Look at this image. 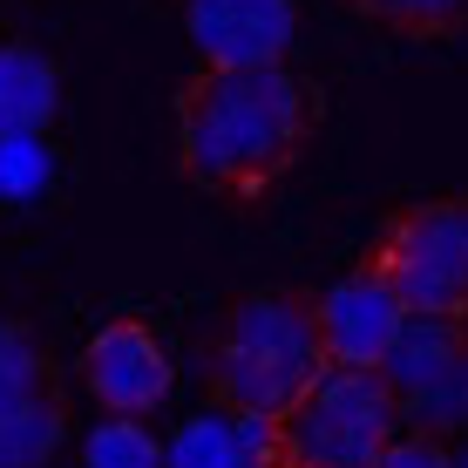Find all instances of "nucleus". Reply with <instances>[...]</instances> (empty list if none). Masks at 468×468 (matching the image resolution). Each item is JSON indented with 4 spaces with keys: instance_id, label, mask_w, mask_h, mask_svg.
Returning <instances> with one entry per match:
<instances>
[{
    "instance_id": "obj_14",
    "label": "nucleus",
    "mask_w": 468,
    "mask_h": 468,
    "mask_svg": "<svg viewBox=\"0 0 468 468\" xmlns=\"http://www.w3.org/2000/svg\"><path fill=\"white\" fill-rule=\"evenodd\" d=\"M374 468H455V448H448L441 434H414V428H400Z\"/></svg>"
},
{
    "instance_id": "obj_4",
    "label": "nucleus",
    "mask_w": 468,
    "mask_h": 468,
    "mask_svg": "<svg viewBox=\"0 0 468 468\" xmlns=\"http://www.w3.org/2000/svg\"><path fill=\"white\" fill-rule=\"evenodd\" d=\"M360 258L408 299V313L468 319V190L394 204Z\"/></svg>"
},
{
    "instance_id": "obj_15",
    "label": "nucleus",
    "mask_w": 468,
    "mask_h": 468,
    "mask_svg": "<svg viewBox=\"0 0 468 468\" xmlns=\"http://www.w3.org/2000/svg\"><path fill=\"white\" fill-rule=\"evenodd\" d=\"M455 468H468V434H462V455H455Z\"/></svg>"
},
{
    "instance_id": "obj_9",
    "label": "nucleus",
    "mask_w": 468,
    "mask_h": 468,
    "mask_svg": "<svg viewBox=\"0 0 468 468\" xmlns=\"http://www.w3.org/2000/svg\"><path fill=\"white\" fill-rule=\"evenodd\" d=\"M400 326H408V299L367 258L319 292V340H326L333 367H380L387 346L400 340Z\"/></svg>"
},
{
    "instance_id": "obj_16",
    "label": "nucleus",
    "mask_w": 468,
    "mask_h": 468,
    "mask_svg": "<svg viewBox=\"0 0 468 468\" xmlns=\"http://www.w3.org/2000/svg\"><path fill=\"white\" fill-rule=\"evenodd\" d=\"M176 7H184V0H176Z\"/></svg>"
},
{
    "instance_id": "obj_13",
    "label": "nucleus",
    "mask_w": 468,
    "mask_h": 468,
    "mask_svg": "<svg viewBox=\"0 0 468 468\" xmlns=\"http://www.w3.org/2000/svg\"><path fill=\"white\" fill-rule=\"evenodd\" d=\"M170 468H258V455H251L245 428L224 421V414H211V421H190L184 434H176Z\"/></svg>"
},
{
    "instance_id": "obj_5",
    "label": "nucleus",
    "mask_w": 468,
    "mask_h": 468,
    "mask_svg": "<svg viewBox=\"0 0 468 468\" xmlns=\"http://www.w3.org/2000/svg\"><path fill=\"white\" fill-rule=\"evenodd\" d=\"M75 400L55 346L27 319L0 313V468H55Z\"/></svg>"
},
{
    "instance_id": "obj_12",
    "label": "nucleus",
    "mask_w": 468,
    "mask_h": 468,
    "mask_svg": "<svg viewBox=\"0 0 468 468\" xmlns=\"http://www.w3.org/2000/svg\"><path fill=\"white\" fill-rule=\"evenodd\" d=\"M82 468H170V448L150 434V421L109 414V421H95V428H89V441H82Z\"/></svg>"
},
{
    "instance_id": "obj_7",
    "label": "nucleus",
    "mask_w": 468,
    "mask_h": 468,
    "mask_svg": "<svg viewBox=\"0 0 468 468\" xmlns=\"http://www.w3.org/2000/svg\"><path fill=\"white\" fill-rule=\"evenodd\" d=\"M75 374H82L89 400H95L102 414L150 421V414L170 400V387H176V360L164 353V340H156L143 319H109V326L82 346Z\"/></svg>"
},
{
    "instance_id": "obj_2",
    "label": "nucleus",
    "mask_w": 468,
    "mask_h": 468,
    "mask_svg": "<svg viewBox=\"0 0 468 468\" xmlns=\"http://www.w3.org/2000/svg\"><path fill=\"white\" fill-rule=\"evenodd\" d=\"M326 367L333 360H326V340H319V292L313 285L231 292L197 340L204 400L224 421H251V428L292 414Z\"/></svg>"
},
{
    "instance_id": "obj_11",
    "label": "nucleus",
    "mask_w": 468,
    "mask_h": 468,
    "mask_svg": "<svg viewBox=\"0 0 468 468\" xmlns=\"http://www.w3.org/2000/svg\"><path fill=\"white\" fill-rule=\"evenodd\" d=\"M367 27L394 41H455L468 35V0H340Z\"/></svg>"
},
{
    "instance_id": "obj_10",
    "label": "nucleus",
    "mask_w": 468,
    "mask_h": 468,
    "mask_svg": "<svg viewBox=\"0 0 468 468\" xmlns=\"http://www.w3.org/2000/svg\"><path fill=\"white\" fill-rule=\"evenodd\" d=\"M61 116L55 55L21 35H0V143H41Z\"/></svg>"
},
{
    "instance_id": "obj_8",
    "label": "nucleus",
    "mask_w": 468,
    "mask_h": 468,
    "mask_svg": "<svg viewBox=\"0 0 468 468\" xmlns=\"http://www.w3.org/2000/svg\"><path fill=\"white\" fill-rule=\"evenodd\" d=\"M204 69H285L299 41V0H184Z\"/></svg>"
},
{
    "instance_id": "obj_3",
    "label": "nucleus",
    "mask_w": 468,
    "mask_h": 468,
    "mask_svg": "<svg viewBox=\"0 0 468 468\" xmlns=\"http://www.w3.org/2000/svg\"><path fill=\"white\" fill-rule=\"evenodd\" d=\"M245 428L258 468H374L400 434V408L380 367H326L292 414L265 428Z\"/></svg>"
},
{
    "instance_id": "obj_1",
    "label": "nucleus",
    "mask_w": 468,
    "mask_h": 468,
    "mask_svg": "<svg viewBox=\"0 0 468 468\" xmlns=\"http://www.w3.org/2000/svg\"><path fill=\"white\" fill-rule=\"evenodd\" d=\"M319 122L326 95L299 69H197L176 82V176L224 211H265Z\"/></svg>"
},
{
    "instance_id": "obj_6",
    "label": "nucleus",
    "mask_w": 468,
    "mask_h": 468,
    "mask_svg": "<svg viewBox=\"0 0 468 468\" xmlns=\"http://www.w3.org/2000/svg\"><path fill=\"white\" fill-rule=\"evenodd\" d=\"M380 380L394 387L400 428L462 441L468 434V319L408 313L400 340L380 360Z\"/></svg>"
}]
</instances>
